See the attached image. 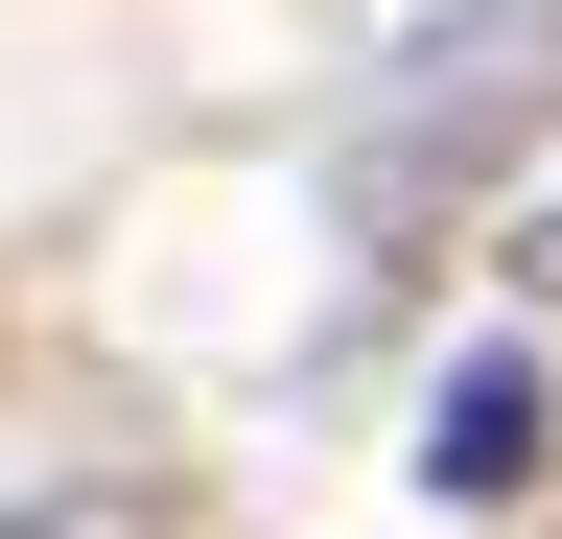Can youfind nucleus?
I'll return each mask as SVG.
<instances>
[{
  "instance_id": "nucleus-1",
  "label": "nucleus",
  "mask_w": 562,
  "mask_h": 539,
  "mask_svg": "<svg viewBox=\"0 0 562 539\" xmlns=\"http://www.w3.org/2000/svg\"><path fill=\"white\" fill-rule=\"evenodd\" d=\"M539 117H562V0H446V24L398 47L375 142H351V235H446Z\"/></svg>"
},
{
  "instance_id": "nucleus-3",
  "label": "nucleus",
  "mask_w": 562,
  "mask_h": 539,
  "mask_svg": "<svg viewBox=\"0 0 562 539\" xmlns=\"http://www.w3.org/2000/svg\"><path fill=\"white\" fill-rule=\"evenodd\" d=\"M492 282H516V305H562V188H539L516 235H492Z\"/></svg>"
},
{
  "instance_id": "nucleus-2",
  "label": "nucleus",
  "mask_w": 562,
  "mask_h": 539,
  "mask_svg": "<svg viewBox=\"0 0 562 539\" xmlns=\"http://www.w3.org/2000/svg\"><path fill=\"white\" fill-rule=\"evenodd\" d=\"M516 469H539V375L492 352V375H446V423H422V493H446V516H492Z\"/></svg>"
}]
</instances>
